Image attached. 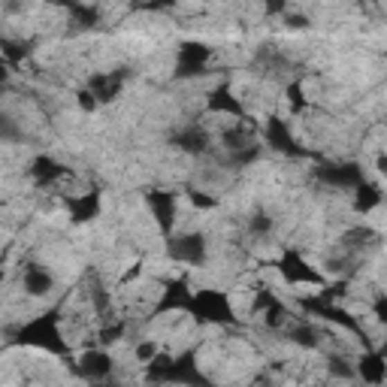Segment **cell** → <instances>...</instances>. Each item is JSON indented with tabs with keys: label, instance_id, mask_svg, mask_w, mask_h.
<instances>
[{
	"label": "cell",
	"instance_id": "4",
	"mask_svg": "<svg viewBox=\"0 0 387 387\" xmlns=\"http://www.w3.org/2000/svg\"><path fill=\"white\" fill-rule=\"evenodd\" d=\"M263 136H267V145L273 148V152L285 154V158H309V148H303L296 143V136L291 134V127L285 125L278 115H269L267 125H263Z\"/></svg>",
	"mask_w": 387,
	"mask_h": 387
},
{
	"label": "cell",
	"instance_id": "11",
	"mask_svg": "<svg viewBox=\"0 0 387 387\" xmlns=\"http://www.w3.org/2000/svg\"><path fill=\"white\" fill-rule=\"evenodd\" d=\"M194 303V291L191 285H188V278H172V282H167V287L161 291V300L158 306H154V312L158 315H167V312H179V309H191Z\"/></svg>",
	"mask_w": 387,
	"mask_h": 387
},
{
	"label": "cell",
	"instance_id": "15",
	"mask_svg": "<svg viewBox=\"0 0 387 387\" xmlns=\"http://www.w3.org/2000/svg\"><path fill=\"white\" fill-rule=\"evenodd\" d=\"M206 106H209V112H218V115H236V118H245V106H242L240 97L230 91V85L212 88L209 97H206Z\"/></svg>",
	"mask_w": 387,
	"mask_h": 387
},
{
	"label": "cell",
	"instance_id": "8",
	"mask_svg": "<svg viewBox=\"0 0 387 387\" xmlns=\"http://www.w3.org/2000/svg\"><path fill=\"white\" fill-rule=\"evenodd\" d=\"M315 176L330 188H342V191H354L357 185H363V170L360 163H324L315 170Z\"/></svg>",
	"mask_w": 387,
	"mask_h": 387
},
{
	"label": "cell",
	"instance_id": "36",
	"mask_svg": "<svg viewBox=\"0 0 387 387\" xmlns=\"http://www.w3.org/2000/svg\"><path fill=\"white\" fill-rule=\"evenodd\" d=\"M285 24H287L291 30H306V28H309V19H306V15H300V12H291V10H287V12H285Z\"/></svg>",
	"mask_w": 387,
	"mask_h": 387
},
{
	"label": "cell",
	"instance_id": "18",
	"mask_svg": "<svg viewBox=\"0 0 387 387\" xmlns=\"http://www.w3.org/2000/svg\"><path fill=\"white\" fill-rule=\"evenodd\" d=\"M28 176L34 179V182H37L39 188H48V185H55L57 179H64V176H67V170H64L55 158H48V154H39V158L30 161Z\"/></svg>",
	"mask_w": 387,
	"mask_h": 387
},
{
	"label": "cell",
	"instance_id": "27",
	"mask_svg": "<svg viewBox=\"0 0 387 387\" xmlns=\"http://www.w3.org/2000/svg\"><path fill=\"white\" fill-rule=\"evenodd\" d=\"M161 354V348H158V342H152V339H143V342H136V348H134V357H136V363H143V366H148L154 357Z\"/></svg>",
	"mask_w": 387,
	"mask_h": 387
},
{
	"label": "cell",
	"instance_id": "24",
	"mask_svg": "<svg viewBox=\"0 0 387 387\" xmlns=\"http://www.w3.org/2000/svg\"><path fill=\"white\" fill-rule=\"evenodd\" d=\"M291 342L303 345V348H318V330L312 324H296L291 327Z\"/></svg>",
	"mask_w": 387,
	"mask_h": 387
},
{
	"label": "cell",
	"instance_id": "35",
	"mask_svg": "<svg viewBox=\"0 0 387 387\" xmlns=\"http://www.w3.org/2000/svg\"><path fill=\"white\" fill-rule=\"evenodd\" d=\"M372 315H375L378 324L387 327V294H378L372 300Z\"/></svg>",
	"mask_w": 387,
	"mask_h": 387
},
{
	"label": "cell",
	"instance_id": "40",
	"mask_svg": "<svg viewBox=\"0 0 387 387\" xmlns=\"http://www.w3.org/2000/svg\"><path fill=\"white\" fill-rule=\"evenodd\" d=\"M103 387H115V384H103Z\"/></svg>",
	"mask_w": 387,
	"mask_h": 387
},
{
	"label": "cell",
	"instance_id": "33",
	"mask_svg": "<svg viewBox=\"0 0 387 387\" xmlns=\"http://www.w3.org/2000/svg\"><path fill=\"white\" fill-rule=\"evenodd\" d=\"M125 333H127L125 321H118V324H112V327H103V330H100V339H103L106 345H109V342H118Z\"/></svg>",
	"mask_w": 387,
	"mask_h": 387
},
{
	"label": "cell",
	"instance_id": "13",
	"mask_svg": "<svg viewBox=\"0 0 387 387\" xmlns=\"http://www.w3.org/2000/svg\"><path fill=\"white\" fill-rule=\"evenodd\" d=\"M170 384H185V387H212L209 378L200 372L197 366V357L194 351H185L176 357V369H172V381Z\"/></svg>",
	"mask_w": 387,
	"mask_h": 387
},
{
	"label": "cell",
	"instance_id": "37",
	"mask_svg": "<svg viewBox=\"0 0 387 387\" xmlns=\"http://www.w3.org/2000/svg\"><path fill=\"white\" fill-rule=\"evenodd\" d=\"M139 273H143V260H136V263H134V267H130V269H127V273H125V276H121V285H127V282H134V278H136Z\"/></svg>",
	"mask_w": 387,
	"mask_h": 387
},
{
	"label": "cell",
	"instance_id": "3",
	"mask_svg": "<svg viewBox=\"0 0 387 387\" xmlns=\"http://www.w3.org/2000/svg\"><path fill=\"white\" fill-rule=\"evenodd\" d=\"M300 306H303V312H306V315H315L321 321H327V324H336V327H342V330H348V333L363 336V330H360V324H357V318H354L351 312H345L339 303H327L321 294L303 296ZM363 339H366V336H363Z\"/></svg>",
	"mask_w": 387,
	"mask_h": 387
},
{
	"label": "cell",
	"instance_id": "10",
	"mask_svg": "<svg viewBox=\"0 0 387 387\" xmlns=\"http://www.w3.org/2000/svg\"><path fill=\"white\" fill-rule=\"evenodd\" d=\"M127 67H118V70H112V73H94L91 79H88V91H91L97 100L103 103H112L115 97L121 94V88H125V79H127Z\"/></svg>",
	"mask_w": 387,
	"mask_h": 387
},
{
	"label": "cell",
	"instance_id": "2",
	"mask_svg": "<svg viewBox=\"0 0 387 387\" xmlns=\"http://www.w3.org/2000/svg\"><path fill=\"white\" fill-rule=\"evenodd\" d=\"M188 312H191L200 324H218V327L236 324L233 306H230V296L224 291H197Z\"/></svg>",
	"mask_w": 387,
	"mask_h": 387
},
{
	"label": "cell",
	"instance_id": "6",
	"mask_svg": "<svg viewBox=\"0 0 387 387\" xmlns=\"http://www.w3.org/2000/svg\"><path fill=\"white\" fill-rule=\"evenodd\" d=\"M212 61V48L200 43V39H185L176 52V76L188 79V76H200L206 70V64Z\"/></svg>",
	"mask_w": 387,
	"mask_h": 387
},
{
	"label": "cell",
	"instance_id": "29",
	"mask_svg": "<svg viewBox=\"0 0 387 387\" xmlns=\"http://www.w3.org/2000/svg\"><path fill=\"white\" fill-rule=\"evenodd\" d=\"M327 369H330L333 378H354V375H357V369H354L345 357H330V360H327Z\"/></svg>",
	"mask_w": 387,
	"mask_h": 387
},
{
	"label": "cell",
	"instance_id": "38",
	"mask_svg": "<svg viewBox=\"0 0 387 387\" xmlns=\"http://www.w3.org/2000/svg\"><path fill=\"white\" fill-rule=\"evenodd\" d=\"M375 170L381 172V176H387V154H378L375 158Z\"/></svg>",
	"mask_w": 387,
	"mask_h": 387
},
{
	"label": "cell",
	"instance_id": "34",
	"mask_svg": "<svg viewBox=\"0 0 387 387\" xmlns=\"http://www.w3.org/2000/svg\"><path fill=\"white\" fill-rule=\"evenodd\" d=\"M188 200H191L197 209H215V206H218L215 197H209V194H203V191H188Z\"/></svg>",
	"mask_w": 387,
	"mask_h": 387
},
{
	"label": "cell",
	"instance_id": "14",
	"mask_svg": "<svg viewBox=\"0 0 387 387\" xmlns=\"http://www.w3.org/2000/svg\"><path fill=\"white\" fill-rule=\"evenodd\" d=\"M103 209V197L100 191H88V194H79L67 200V212H70V221L73 224H85V221H94Z\"/></svg>",
	"mask_w": 387,
	"mask_h": 387
},
{
	"label": "cell",
	"instance_id": "32",
	"mask_svg": "<svg viewBox=\"0 0 387 387\" xmlns=\"http://www.w3.org/2000/svg\"><path fill=\"white\" fill-rule=\"evenodd\" d=\"M76 103H79L82 112H97V106H100V100H97L88 88H79V91H76Z\"/></svg>",
	"mask_w": 387,
	"mask_h": 387
},
{
	"label": "cell",
	"instance_id": "26",
	"mask_svg": "<svg viewBox=\"0 0 387 387\" xmlns=\"http://www.w3.org/2000/svg\"><path fill=\"white\" fill-rule=\"evenodd\" d=\"M276 306H282V303H278V296L269 291V287H260V291L254 294V312H258V315H267V312Z\"/></svg>",
	"mask_w": 387,
	"mask_h": 387
},
{
	"label": "cell",
	"instance_id": "28",
	"mask_svg": "<svg viewBox=\"0 0 387 387\" xmlns=\"http://www.w3.org/2000/svg\"><path fill=\"white\" fill-rule=\"evenodd\" d=\"M91 303H94L97 315H109V294H106V287L100 282L91 285Z\"/></svg>",
	"mask_w": 387,
	"mask_h": 387
},
{
	"label": "cell",
	"instance_id": "7",
	"mask_svg": "<svg viewBox=\"0 0 387 387\" xmlns=\"http://www.w3.org/2000/svg\"><path fill=\"white\" fill-rule=\"evenodd\" d=\"M167 254L176 263H188V267H203L206 263V240L203 233H182L167 240Z\"/></svg>",
	"mask_w": 387,
	"mask_h": 387
},
{
	"label": "cell",
	"instance_id": "22",
	"mask_svg": "<svg viewBox=\"0 0 387 387\" xmlns=\"http://www.w3.org/2000/svg\"><path fill=\"white\" fill-rule=\"evenodd\" d=\"M0 48H3V61L6 64H21L24 57L30 55V43H19V39H3Z\"/></svg>",
	"mask_w": 387,
	"mask_h": 387
},
{
	"label": "cell",
	"instance_id": "9",
	"mask_svg": "<svg viewBox=\"0 0 387 387\" xmlns=\"http://www.w3.org/2000/svg\"><path fill=\"white\" fill-rule=\"evenodd\" d=\"M145 203L152 209V218L158 230L170 240L172 227H176V194L172 191H148L145 194Z\"/></svg>",
	"mask_w": 387,
	"mask_h": 387
},
{
	"label": "cell",
	"instance_id": "16",
	"mask_svg": "<svg viewBox=\"0 0 387 387\" xmlns=\"http://www.w3.org/2000/svg\"><path fill=\"white\" fill-rule=\"evenodd\" d=\"M21 287L28 296H48L55 287V278L39 263H28V269L21 273Z\"/></svg>",
	"mask_w": 387,
	"mask_h": 387
},
{
	"label": "cell",
	"instance_id": "25",
	"mask_svg": "<svg viewBox=\"0 0 387 387\" xmlns=\"http://www.w3.org/2000/svg\"><path fill=\"white\" fill-rule=\"evenodd\" d=\"M285 97H287V106H291V112H303L309 106L306 91H303V82H291V85L285 88Z\"/></svg>",
	"mask_w": 387,
	"mask_h": 387
},
{
	"label": "cell",
	"instance_id": "20",
	"mask_svg": "<svg viewBox=\"0 0 387 387\" xmlns=\"http://www.w3.org/2000/svg\"><path fill=\"white\" fill-rule=\"evenodd\" d=\"M172 369H176V357L172 354H158L152 363L145 366V381L152 384H170L172 381Z\"/></svg>",
	"mask_w": 387,
	"mask_h": 387
},
{
	"label": "cell",
	"instance_id": "30",
	"mask_svg": "<svg viewBox=\"0 0 387 387\" xmlns=\"http://www.w3.org/2000/svg\"><path fill=\"white\" fill-rule=\"evenodd\" d=\"M249 230L254 236H267L269 230H273V218H269L267 212H254V215L249 218Z\"/></svg>",
	"mask_w": 387,
	"mask_h": 387
},
{
	"label": "cell",
	"instance_id": "17",
	"mask_svg": "<svg viewBox=\"0 0 387 387\" xmlns=\"http://www.w3.org/2000/svg\"><path fill=\"white\" fill-rule=\"evenodd\" d=\"M354 369H357V375L363 378L366 384L378 387V384L387 381V360L378 351H372V348H369L366 354H360V360H357V366H354Z\"/></svg>",
	"mask_w": 387,
	"mask_h": 387
},
{
	"label": "cell",
	"instance_id": "21",
	"mask_svg": "<svg viewBox=\"0 0 387 387\" xmlns=\"http://www.w3.org/2000/svg\"><path fill=\"white\" fill-rule=\"evenodd\" d=\"M381 188L372 185V182H363V185H357L354 188V212H372L375 206H381Z\"/></svg>",
	"mask_w": 387,
	"mask_h": 387
},
{
	"label": "cell",
	"instance_id": "12",
	"mask_svg": "<svg viewBox=\"0 0 387 387\" xmlns=\"http://www.w3.org/2000/svg\"><path fill=\"white\" fill-rule=\"evenodd\" d=\"M76 372L82 378H88V381H97V384H103V381H109V375H112V357L106 351H85L79 357V366H76Z\"/></svg>",
	"mask_w": 387,
	"mask_h": 387
},
{
	"label": "cell",
	"instance_id": "1",
	"mask_svg": "<svg viewBox=\"0 0 387 387\" xmlns=\"http://www.w3.org/2000/svg\"><path fill=\"white\" fill-rule=\"evenodd\" d=\"M15 342L28 345V348L48 351V354H67L70 351L67 339L57 330V312H46V315H37L34 321H28V324L15 333Z\"/></svg>",
	"mask_w": 387,
	"mask_h": 387
},
{
	"label": "cell",
	"instance_id": "23",
	"mask_svg": "<svg viewBox=\"0 0 387 387\" xmlns=\"http://www.w3.org/2000/svg\"><path fill=\"white\" fill-rule=\"evenodd\" d=\"M70 15L76 19L79 28H94V24L100 21V12H97V6H88V3H73L70 6Z\"/></svg>",
	"mask_w": 387,
	"mask_h": 387
},
{
	"label": "cell",
	"instance_id": "31",
	"mask_svg": "<svg viewBox=\"0 0 387 387\" xmlns=\"http://www.w3.org/2000/svg\"><path fill=\"white\" fill-rule=\"evenodd\" d=\"M258 158H260V148L258 145H249V148H242V152L230 154V163H233V167H245V163H254Z\"/></svg>",
	"mask_w": 387,
	"mask_h": 387
},
{
	"label": "cell",
	"instance_id": "39",
	"mask_svg": "<svg viewBox=\"0 0 387 387\" xmlns=\"http://www.w3.org/2000/svg\"><path fill=\"white\" fill-rule=\"evenodd\" d=\"M378 354H381V357H384V360H387V342H384V345H381V348H378Z\"/></svg>",
	"mask_w": 387,
	"mask_h": 387
},
{
	"label": "cell",
	"instance_id": "19",
	"mask_svg": "<svg viewBox=\"0 0 387 387\" xmlns=\"http://www.w3.org/2000/svg\"><path fill=\"white\" fill-rule=\"evenodd\" d=\"M170 143L176 148H182V152H188V154H206L209 152V134H206L203 127H197V125H188L185 130L172 134Z\"/></svg>",
	"mask_w": 387,
	"mask_h": 387
},
{
	"label": "cell",
	"instance_id": "5",
	"mask_svg": "<svg viewBox=\"0 0 387 387\" xmlns=\"http://www.w3.org/2000/svg\"><path fill=\"white\" fill-rule=\"evenodd\" d=\"M278 273L285 276V282L291 285H312V287H324V276L318 273L315 267H309L306 258H303L300 251H285L282 258H278Z\"/></svg>",
	"mask_w": 387,
	"mask_h": 387
}]
</instances>
